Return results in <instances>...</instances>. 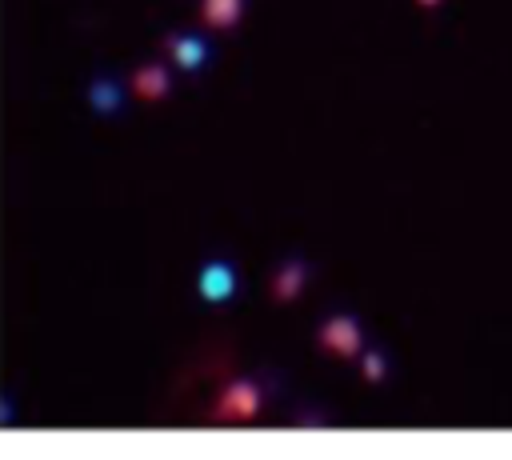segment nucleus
<instances>
[{
    "label": "nucleus",
    "instance_id": "obj_9",
    "mask_svg": "<svg viewBox=\"0 0 512 460\" xmlns=\"http://www.w3.org/2000/svg\"><path fill=\"white\" fill-rule=\"evenodd\" d=\"M360 368H364V376H368V380H384L388 360H384V352H380V348H368V352H360Z\"/></svg>",
    "mask_w": 512,
    "mask_h": 460
},
{
    "label": "nucleus",
    "instance_id": "obj_8",
    "mask_svg": "<svg viewBox=\"0 0 512 460\" xmlns=\"http://www.w3.org/2000/svg\"><path fill=\"white\" fill-rule=\"evenodd\" d=\"M200 12H204V20L212 28H232L240 20V12H244V0H204Z\"/></svg>",
    "mask_w": 512,
    "mask_h": 460
},
{
    "label": "nucleus",
    "instance_id": "obj_10",
    "mask_svg": "<svg viewBox=\"0 0 512 460\" xmlns=\"http://www.w3.org/2000/svg\"><path fill=\"white\" fill-rule=\"evenodd\" d=\"M420 4H424V8H432V4H440V0H420Z\"/></svg>",
    "mask_w": 512,
    "mask_h": 460
},
{
    "label": "nucleus",
    "instance_id": "obj_6",
    "mask_svg": "<svg viewBox=\"0 0 512 460\" xmlns=\"http://www.w3.org/2000/svg\"><path fill=\"white\" fill-rule=\"evenodd\" d=\"M88 104H92L96 112H116V108L124 104V88H120L112 76H100V80L88 84Z\"/></svg>",
    "mask_w": 512,
    "mask_h": 460
},
{
    "label": "nucleus",
    "instance_id": "obj_5",
    "mask_svg": "<svg viewBox=\"0 0 512 460\" xmlns=\"http://www.w3.org/2000/svg\"><path fill=\"white\" fill-rule=\"evenodd\" d=\"M304 280H308V260L292 256V260H284V264L276 268V276H272V296H276V300H292V296H300Z\"/></svg>",
    "mask_w": 512,
    "mask_h": 460
},
{
    "label": "nucleus",
    "instance_id": "obj_1",
    "mask_svg": "<svg viewBox=\"0 0 512 460\" xmlns=\"http://www.w3.org/2000/svg\"><path fill=\"white\" fill-rule=\"evenodd\" d=\"M236 288H240V276H236V264H232V260L212 256V260L200 264V272H196V292H200L204 304H228V300L236 296Z\"/></svg>",
    "mask_w": 512,
    "mask_h": 460
},
{
    "label": "nucleus",
    "instance_id": "obj_4",
    "mask_svg": "<svg viewBox=\"0 0 512 460\" xmlns=\"http://www.w3.org/2000/svg\"><path fill=\"white\" fill-rule=\"evenodd\" d=\"M168 52H172V60H176L184 72H196V68H204V64H208L212 44H208L200 32H180V36H172V40H168Z\"/></svg>",
    "mask_w": 512,
    "mask_h": 460
},
{
    "label": "nucleus",
    "instance_id": "obj_7",
    "mask_svg": "<svg viewBox=\"0 0 512 460\" xmlns=\"http://www.w3.org/2000/svg\"><path fill=\"white\" fill-rule=\"evenodd\" d=\"M132 84H136V92H140V96L156 100V96H164V92H168V68H164V64H144V68L132 76Z\"/></svg>",
    "mask_w": 512,
    "mask_h": 460
},
{
    "label": "nucleus",
    "instance_id": "obj_3",
    "mask_svg": "<svg viewBox=\"0 0 512 460\" xmlns=\"http://www.w3.org/2000/svg\"><path fill=\"white\" fill-rule=\"evenodd\" d=\"M320 344L336 356H352V352H360L364 336H360V324L352 316H328L320 328Z\"/></svg>",
    "mask_w": 512,
    "mask_h": 460
},
{
    "label": "nucleus",
    "instance_id": "obj_2",
    "mask_svg": "<svg viewBox=\"0 0 512 460\" xmlns=\"http://www.w3.org/2000/svg\"><path fill=\"white\" fill-rule=\"evenodd\" d=\"M260 404H264V388L256 380H232L220 392V400H216V416H224V420H248V416L260 412Z\"/></svg>",
    "mask_w": 512,
    "mask_h": 460
}]
</instances>
